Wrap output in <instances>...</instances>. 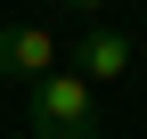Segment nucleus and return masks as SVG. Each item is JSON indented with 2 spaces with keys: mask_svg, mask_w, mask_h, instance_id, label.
Masks as SVG:
<instances>
[{
  "mask_svg": "<svg viewBox=\"0 0 147 139\" xmlns=\"http://www.w3.org/2000/svg\"><path fill=\"white\" fill-rule=\"evenodd\" d=\"M33 139H98V90L74 65H57L33 90Z\"/></svg>",
  "mask_w": 147,
  "mask_h": 139,
  "instance_id": "obj_1",
  "label": "nucleus"
},
{
  "mask_svg": "<svg viewBox=\"0 0 147 139\" xmlns=\"http://www.w3.org/2000/svg\"><path fill=\"white\" fill-rule=\"evenodd\" d=\"M65 57H74V74H82L90 90H98V82H123V74H131V57H139V41H131L123 25H98V33H82V41H74Z\"/></svg>",
  "mask_w": 147,
  "mask_h": 139,
  "instance_id": "obj_3",
  "label": "nucleus"
},
{
  "mask_svg": "<svg viewBox=\"0 0 147 139\" xmlns=\"http://www.w3.org/2000/svg\"><path fill=\"white\" fill-rule=\"evenodd\" d=\"M65 8H82V16H98V8H106V0H65Z\"/></svg>",
  "mask_w": 147,
  "mask_h": 139,
  "instance_id": "obj_4",
  "label": "nucleus"
},
{
  "mask_svg": "<svg viewBox=\"0 0 147 139\" xmlns=\"http://www.w3.org/2000/svg\"><path fill=\"white\" fill-rule=\"evenodd\" d=\"M57 65H65V41H57L49 25H0V74H8V82L41 90Z\"/></svg>",
  "mask_w": 147,
  "mask_h": 139,
  "instance_id": "obj_2",
  "label": "nucleus"
}]
</instances>
